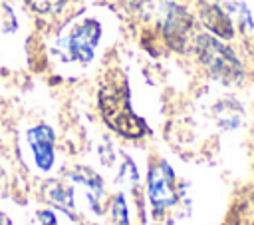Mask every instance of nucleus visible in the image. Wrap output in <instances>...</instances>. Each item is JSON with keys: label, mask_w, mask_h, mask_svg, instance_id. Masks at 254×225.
Wrapping results in <instances>:
<instances>
[{"label": "nucleus", "mask_w": 254, "mask_h": 225, "mask_svg": "<svg viewBox=\"0 0 254 225\" xmlns=\"http://www.w3.org/2000/svg\"><path fill=\"white\" fill-rule=\"evenodd\" d=\"M99 112L103 121L123 137L137 139L147 133L145 121L131 110L129 86L121 74H113L101 84Z\"/></svg>", "instance_id": "1"}, {"label": "nucleus", "mask_w": 254, "mask_h": 225, "mask_svg": "<svg viewBox=\"0 0 254 225\" xmlns=\"http://www.w3.org/2000/svg\"><path fill=\"white\" fill-rule=\"evenodd\" d=\"M194 50H196L200 64L212 78L226 82V84L238 82L242 78L244 68H242L238 56L226 44H222L216 36H210V34L196 36Z\"/></svg>", "instance_id": "2"}, {"label": "nucleus", "mask_w": 254, "mask_h": 225, "mask_svg": "<svg viewBox=\"0 0 254 225\" xmlns=\"http://www.w3.org/2000/svg\"><path fill=\"white\" fill-rule=\"evenodd\" d=\"M147 193L155 215L165 213L179 201V189L173 167L165 159H155L149 165V177H147Z\"/></svg>", "instance_id": "3"}, {"label": "nucleus", "mask_w": 254, "mask_h": 225, "mask_svg": "<svg viewBox=\"0 0 254 225\" xmlns=\"http://www.w3.org/2000/svg\"><path fill=\"white\" fill-rule=\"evenodd\" d=\"M99 38H101V24L93 18H87L71 28L65 40V50L71 60L79 64H89L95 56Z\"/></svg>", "instance_id": "4"}, {"label": "nucleus", "mask_w": 254, "mask_h": 225, "mask_svg": "<svg viewBox=\"0 0 254 225\" xmlns=\"http://www.w3.org/2000/svg\"><path fill=\"white\" fill-rule=\"evenodd\" d=\"M190 30H192L190 14L185 8L177 6V4H169L167 6V16H165V22H163V32H165L167 42L177 50H185L187 42H189V36H190Z\"/></svg>", "instance_id": "5"}, {"label": "nucleus", "mask_w": 254, "mask_h": 225, "mask_svg": "<svg viewBox=\"0 0 254 225\" xmlns=\"http://www.w3.org/2000/svg\"><path fill=\"white\" fill-rule=\"evenodd\" d=\"M26 137H28V143L32 147L34 161H36L38 169L50 171L54 167V141H56L54 129L46 123H40V125L30 127Z\"/></svg>", "instance_id": "6"}, {"label": "nucleus", "mask_w": 254, "mask_h": 225, "mask_svg": "<svg viewBox=\"0 0 254 225\" xmlns=\"http://www.w3.org/2000/svg\"><path fill=\"white\" fill-rule=\"evenodd\" d=\"M200 20H202V24H204L214 36H220V38H232V36H234L232 18H230V14H228L224 8H220L218 4H206V6H202Z\"/></svg>", "instance_id": "7"}, {"label": "nucleus", "mask_w": 254, "mask_h": 225, "mask_svg": "<svg viewBox=\"0 0 254 225\" xmlns=\"http://www.w3.org/2000/svg\"><path fill=\"white\" fill-rule=\"evenodd\" d=\"M69 179L75 181V183L85 185L87 197H89V201H91V207H93L97 213H101V207H99L97 203H99V199H101L103 193H105V189H103V179H101L93 169H89V167H75L73 171H69Z\"/></svg>", "instance_id": "8"}, {"label": "nucleus", "mask_w": 254, "mask_h": 225, "mask_svg": "<svg viewBox=\"0 0 254 225\" xmlns=\"http://www.w3.org/2000/svg\"><path fill=\"white\" fill-rule=\"evenodd\" d=\"M214 117H216L218 125H222L224 129H232V127H238L242 123L244 112L236 100L224 98L214 106Z\"/></svg>", "instance_id": "9"}, {"label": "nucleus", "mask_w": 254, "mask_h": 225, "mask_svg": "<svg viewBox=\"0 0 254 225\" xmlns=\"http://www.w3.org/2000/svg\"><path fill=\"white\" fill-rule=\"evenodd\" d=\"M44 199L50 205H54L65 213L73 211V191H71V187H67L60 181H48L44 185Z\"/></svg>", "instance_id": "10"}, {"label": "nucleus", "mask_w": 254, "mask_h": 225, "mask_svg": "<svg viewBox=\"0 0 254 225\" xmlns=\"http://www.w3.org/2000/svg\"><path fill=\"white\" fill-rule=\"evenodd\" d=\"M38 14H58L67 0H24Z\"/></svg>", "instance_id": "11"}, {"label": "nucleus", "mask_w": 254, "mask_h": 225, "mask_svg": "<svg viewBox=\"0 0 254 225\" xmlns=\"http://www.w3.org/2000/svg\"><path fill=\"white\" fill-rule=\"evenodd\" d=\"M111 217H113L115 225H129V213H127V203H125V195L123 193L113 197V201H111Z\"/></svg>", "instance_id": "12"}, {"label": "nucleus", "mask_w": 254, "mask_h": 225, "mask_svg": "<svg viewBox=\"0 0 254 225\" xmlns=\"http://www.w3.org/2000/svg\"><path fill=\"white\" fill-rule=\"evenodd\" d=\"M14 30H16V16H14L12 8L6 4H0V32L6 34V32H14Z\"/></svg>", "instance_id": "13"}, {"label": "nucleus", "mask_w": 254, "mask_h": 225, "mask_svg": "<svg viewBox=\"0 0 254 225\" xmlns=\"http://www.w3.org/2000/svg\"><path fill=\"white\" fill-rule=\"evenodd\" d=\"M38 223H40V225H58L56 213L50 211V209H42V211H38Z\"/></svg>", "instance_id": "14"}, {"label": "nucleus", "mask_w": 254, "mask_h": 225, "mask_svg": "<svg viewBox=\"0 0 254 225\" xmlns=\"http://www.w3.org/2000/svg\"><path fill=\"white\" fill-rule=\"evenodd\" d=\"M0 225H10V219L4 213H0Z\"/></svg>", "instance_id": "15"}, {"label": "nucleus", "mask_w": 254, "mask_h": 225, "mask_svg": "<svg viewBox=\"0 0 254 225\" xmlns=\"http://www.w3.org/2000/svg\"><path fill=\"white\" fill-rule=\"evenodd\" d=\"M252 225H254V223H252Z\"/></svg>", "instance_id": "16"}]
</instances>
